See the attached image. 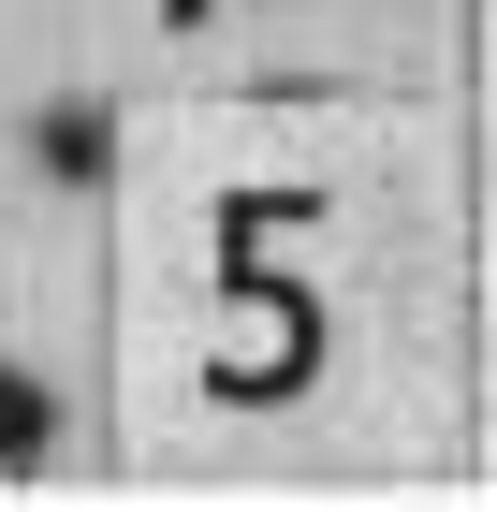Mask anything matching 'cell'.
I'll list each match as a JSON object with an SVG mask.
<instances>
[{
	"label": "cell",
	"instance_id": "2",
	"mask_svg": "<svg viewBox=\"0 0 497 512\" xmlns=\"http://www.w3.org/2000/svg\"><path fill=\"white\" fill-rule=\"evenodd\" d=\"M44 161H59V176H103V161H117V132L88 118V103H59V118H44Z\"/></svg>",
	"mask_w": 497,
	"mask_h": 512
},
{
	"label": "cell",
	"instance_id": "1",
	"mask_svg": "<svg viewBox=\"0 0 497 512\" xmlns=\"http://www.w3.org/2000/svg\"><path fill=\"white\" fill-rule=\"evenodd\" d=\"M44 425H59V410H44V381H30V366H0V469H30Z\"/></svg>",
	"mask_w": 497,
	"mask_h": 512
}]
</instances>
